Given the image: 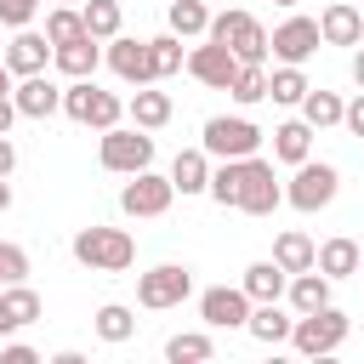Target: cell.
<instances>
[{"label":"cell","instance_id":"cell-1","mask_svg":"<svg viewBox=\"0 0 364 364\" xmlns=\"http://www.w3.org/2000/svg\"><path fill=\"white\" fill-rule=\"evenodd\" d=\"M74 262L91 267V273H125L136 262V239L125 228H97L91 222V228L74 233Z\"/></svg>","mask_w":364,"mask_h":364},{"label":"cell","instance_id":"cell-2","mask_svg":"<svg viewBox=\"0 0 364 364\" xmlns=\"http://www.w3.org/2000/svg\"><path fill=\"white\" fill-rule=\"evenodd\" d=\"M347 330H353V318H347L336 301H324V307H313V313H296L290 347L307 353V358H324V353H336V347L347 341Z\"/></svg>","mask_w":364,"mask_h":364},{"label":"cell","instance_id":"cell-3","mask_svg":"<svg viewBox=\"0 0 364 364\" xmlns=\"http://www.w3.org/2000/svg\"><path fill=\"white\" fill-rule=\"evenodd\" d=\"M205 40H222L239 63H267V28L250 11H222L205 23Z\"/></svg>","mask_w":364,"mask_h":364},{"label":"cell","instance_id":"cell-4","mask_svg":"<svg viewBox=\"0 0 364 364\" xmlns=\"http://www.w3.org/2000/svg\"><path fill=\"white\" fill-rule=\"evenodd\" d=\"M63 114H68V119H80V125L108 131V125H119L125 102H119L114 91H102L97 80H68V85H63Z\"/></svg>","mask_w":364,"mask_h":364},{"label":"cell","instance_id":"cell-5","mask_svg":"<svg viewBox=\"0 0 364 364\" xmlns=\"http://www.w3.org/2000/svg\"><path fill=\"white\" fill-rule=\"evenodd\" d=\"M97 159H102V171H119V176H131V171H148L154 165V136L142 131V125H108L102 131V142H97Z\"/></svg>","mask_w":364,"mask_h":364},{"label":"cell","instance_id":"cell-6","mask_svg":"<svg viewBox=\"0 0 364 364\" xmlns=\"http://www.w3.org/2000/svg\"><path fill=\"white\" fill-rule=\"evenodd\" d=\"M199 148L205 154H216V159H250L256 148H262V131L245 119V114H216V119H205V136H199Z\"/></svg>","mask_w":364,"mask_h":364},{"label":"cell","instance_id":"cell-7","mask_svg":"<svg viewBox=\"0 0 364 364\" xmlns=\"http://www.w3.org/2000/svg\"><path fill=\"white\" fill-rule=\"evenodd\" d=\"M279 205H284V188H279L273 165L250 154V159L239 165V205H233V210H245V216H273Z\"/></svg>","mask_w":364,"mask_h":364},{"label":"cell","instance_id":"cell-8","mask_svg":"<svg viewBox=\"0 0 364 364\" xmlns=\"http://www.w3.org/2000/svg\"><path fill=\"white\" fill-rule=\"evenodd\" d=\"M336 188H341V176H336V165H313V159H301L296 165V176L284 182V205H296V210H324L330 199H336Z\"/></svg>","mask_w":364,"mask_h":364},{"label":"cell","instance_id":"cell-9","mask_svg":"<svg viewBox=\"0 0 364 364\" xmlns=\"http://www.w3.org/2000/svg\"><path fill=\"white\" fill-rule=\"evenodd\" d=\"M171 199H176L171 176H159L154 165H148V171H131V182L119 188V210H125V216H165Z\"/></svg>","mask_w":364,"mask_h":364},{"label":"cell","instance_id":"cell-10","mask_svg":"<svg viewBox=\"0 0 364 364\" xmlns=\"http://www.w3.org/2000/svg\"><path fill=\"white\" fill-rule=\"evenodd\" d=\"M188 290H193V273L182 267V262H159V267H148L142 279H136V301L142 307H182L188 301Z\"/></svg>","mask_w":364,"mask_h":364},{"label":"cell","instance_id":"cell-11","mask_svg":"<svg viewBox=\"0 0 364 364\" xmlns=\"http://www.w3.org/2000/svg\"><path fill=\"white\" fill-rule=\"evenodd\" d=\"M324 40H318V17H290V23H279L273 34H267V51L279 57V63H307L313 51H318Z\"/></svg>","mask_w":364,"mask_h":364},{"label":"cell","instance_id":"cell-12","mask_svg":"<svg viewBox=\"0 0 364 364\" xmlns=\"http://www.w3.org/2000/svg\"><path fill=\"white\" fill-rule=\"evenodd\" d=\"M199 85H210V91H228V80L239 74V57L222 46V40H205V46H193L188 51V63H182Z\"/></svg>","mask_w":364,"mask_h":364},{"label":"cell","instance_id":"cell-13","mask_svg":"<svg viewBox=\"0 0 364 364\" xmlns=\"http://www.w3.org/2000/svg\"><path fill=\"white\" fill-rule=\"evenodd\" d=\"M199 318H205L210 330H245V318H250V296H245L239 284H216V290L199 296Z\"/></svg>","mask_w":364,"mask_h":364},{"label":"cell","instance_id":"cell-14","mask_svg":"<svg viewBox=\"0 0 364 364\" xmlns=\"http://www.w3.org/2000/svg\"><path fill=\"white\" fill-rule=\"evenodd\" d=\"M108 68H114L125 85H154V51H148V40L114 34V40H108Z\"/></svg>","mask_w":364,"mask_h":364},{"label":"cell","instance_id":"cell-15","mask_svg":"<svg viewBox=\"0 0 364 364\" xmlns=\"http://www.w3.org/2000/svg\"><path fill=\"white\" fill-rule=\"evenodd\" d=\"M11 102H17L23 119H51V114L63 108V85L46 80V74H23V80L11 85Z\"/></svg>","mask_w":364,"mask_h":364},{"label":"cell","instance_id":"cell-16","mask_svg":"<svg viewBox=\"0 0 364 364\" xmlns=\"http://www.w3.org/2000/svg\"><path fill=\"white\" fill-rule=\"evenodd\" d=\"M318 40H324V46H358V40H364V6L330 0V6L318 11Z\"/></svg>","mask_w":364,"mask_h":364},{"label":"cell","instance_id":"cell-17","mask_svg":"<svg viewBox=\"0 0 364 364\" xmlns=\"http://www.w3.org/2000/svg\"><path fill=\"white\" fill-rule=\"evenodd\" d=\"M0 57H6V68H11L17 80H23V74H46V63H51V40L34 34V28H17L11 46H6Z\"/></svg>","mask_w":364,"mask_h":364},{"label":"cell","instance_id":"cell-18","mask_svg":"<svg viewBox=\"0 0 364 364\" xmlns=\"http://www.w3.org/2000/svg\"><path fill=\"white\" fill-rule=\"evenodd\" d=\"M51 63H57V74H68V80H91L97 63H102V46H97L91 34H80V40H68V46H51Z\"/></svg>","mask_w":364,"mask_h":364},{"label":"cell","instance_id":"cell-19","mask_svg":"<svg viewBox=\"0 0 364 364\" xmlns=\"http://www.w3.org/2000/svg\"><path fill=\"white\" fill-rule=\"evenodd\" d=\"M171 188L176 193H205L210 188V154L205 148H182L171 159Z\"/></svg>","mask_w":364,"mask_h":364},{"label":"cell","instance_id":"cell-20","mask_svg":"<svg viewBox=\"0 0 364 364\" xmlns=\"http://www.w3.org/2000/svg\"><path fill=\"white\" fill-rule=\"evenodd\" d=\"M290 313L279 307V301H250V318H245V330L256 336V341H267V347H279V341H290Z\"/></svg>","mask_w":364,"mask_h":364},{"label":"cell","instance_id":"cell-21","mask_svg":"<svg viewBox=\"0 0 364 364\" xmlns=\"http://www.w3.org/2000/svg\"><path fill=\"white\" fill-rule=\"evenodd\" d=\"M358 262H364L358 239H324L318 256H313V267H318L324 279H347V273H358Z\"/></svg>","mask_w":364,"mask_h":364},{"label":"cell","instance_id":"cell-22","mask_svg":"<svg viewBox=\"0 0 364 364\" xmlns=\"http://www.w3.org/2000/svg\"><path fill=\"white\" fill-rule=\"evenodd\" d=\"M284 284H290V273H284L279 262H250V267H245V279H239V290H245L250 301H279V296H284Z\"/></svg>","mask_w":364,"mask_h":364},{"label":"cell","instance_id":"cell-23","mask_svg":"<svg viewBox=\"0 0 364 364\" xmlns=\"http://www.w3.org/2000/svg\"><path fill=\"white\" fill-rule=\"evenodd\" d=\"M330 284H336V279H324L318 267H301V273H290L284 296H290V307H296V313H313V307H324V301H330Z\"/></svg>","mask_w":364,"mask_h":364},{"label":"cell","instance_id":"cell-24","mask_svg":"<svg viewBox=\"0 0 364 364\" xmlns=\"http://www.w3.org/2000/svg\"><path fill=\"white\" fill-rule=\"evenodd\" d=\"M273 159H284V165L313 159V125H307V119H284V125L273 131Z\"/></svg>","mask_w":364,"mask_h":364},{"label":"cell","instance_id":"cell-25","mask_svg":"<svg viewBox=\"0 0 364 364\" xmlns=\"http://www.w3.org/2000/svg\"><path fill=\"white\" fill-rule=\"evenodd\" d=\"M125 114H131V125L159 131V125L171 119V97H165V91H154V85H136V97L125 102Z\"/></svg>","mask_w":364,"mask_h":364},{"label":"cell","instance_id":"cell-26","mask_svg":"<svg viewBox=\"0 0 364 364\" xmlns=\"http://www.w3.org/2000/svg\"><path fill=\"white\" fill-rule=\"evenodd\" d=\"M313 256H318V245H313L307 233H296V228H284V233L273 239V262H279L284 273H301V267H313Z\"/></svg>","mask_w":364,"mask_h":364},{"label":"cell","instance_id":"cell-27","mask_svg":"<svg viewBox=\"0 0 364 364\" xmlns=\"http://www.w3.org/2000/svg\"><path fill=\"white\" fill-rule=\"evenodd\" d=\"M228 97L245 102V108L262 102V97H267V63H239V74L228 80Z\"/></svg>","mask_w":364,"mask_h":364},{"label":"cell","instance_id":"cell-28","mask_svg":"<svg viewBox=\"0 0 364 364\" xmlns=\"http://www.w3.org/2000/svg\"><path fill=\"white\" fill-rule=\"evenodd\" d=\"M341 108H347V102H341L336 91H313V85H307V97H301V119H307L313 131H324V125H341Z\"/></svg>","mask_w":364,"mask_h":364},{"label":"cell","instance_id":"cell-29","mask_svg":"<svg viewBox=\"0 0 364 364\" xmlns=\"http://www.w3.org/2000/svg\"><path fill=\"white\" fill-rule=\"evenodd\" d=\"M97 336L108 341V347H119V341H131V330H136V318H131V307H119V301H108V307H97Z\"/></svg>","mask_w":364,"mask_h":364},{"label":"cell","instance_id":"cell-30","mask_svg":"<svg viewBox=\"0 0 364 364\" xmlns=\"http://www.w3.org/2000/svg\"><path fill=\"white\" fill-rule=\"evenodd\" d=\"M210 353H216V341H210L205 330H182V336L165 341V358H171V364H199V358H210Z\"/></svg>","mask_w":364,"mask_h":364},{"label":"cell","instance_id":"cell-31","mask_svg":"<svg viewBox=\"0 0 364 364\" xmlns=\"http://www.w3.org/2000/svg\"><path fill=\"white\" fill-rule=\"evenodd\" d=\"M80 17H85V34L91 40H114L119 34V0H85Z\"/></svg>","mask_w":364,"mask_h":364},{"label":"cell","instance_id":"cell-32","mask_svg":"<svg viewBox=\"0 0 364 364\" xmlns=\"http://www.w3.org/2000/svg\"><path fill=\"white\" fill-rule=\"evenodd\" d=\"M165 23H171V34H182V40H193V34H205V23H210V11H205V0H171V11H165Z\"/></svg>","mask_w":364,"mask_h":364},{"label":"cell","instance_id":"cell-33","mask_svg":"<svg viewBox=\"0 0 364 364\" xmlns=\"http://www.w3.org/2000/svg\"><path fill=\"white\" fill-rule=\"evenodd\" d=\"M148 51H154V80H171V74H182V63H188L182 34H159V40H148Z\"/></svg>","mask_w":364,"mask_h":364},{"label":"cell","instance_id":"cell-34","mask_svg":"<svg viewBox=\"0 0 364 364\" xmlns=\"http://www.w3.org/2000/svg\"><path fill=\"white\" fill-rule=\"evenodd\" d=\"M267 97H273V102H284V108H290V102H301V97H307V74H301L296 63L273 68V74H267Z\"/></svg>","mask_w":364,"mask_h":364},{"label":"cell","instance_id":"cell-35","mask_svg":"<svg viewBox=\"0 0 364 364\" xmlns=\"http://www.w3.org/2000/svg\"><path fill=\"white\" fill-rule=\"evenodd\" d=\"M80 34H85V17H80L74 6H57V11L46 17V40H51V46H68V40H80Z\"/></svg>","mask_w":364,"mask_h":364},{"label":"cell","instance_id":"cell-36","mask_svg":"<svg viewBox=\"0 0 364 364\" xmlns=\"http://www.w3.org/2000/svg\"><path fill=\"white\" fill-rule=\"evenodd\" d=\"M239 165H245V159H222V165L210 171V188H205V193H210L216 205H239Z\"/></svg>","mask_w":364,"mask_h":364},{"label":"cell","instance_id":"cell-37","mask_svg":"<svg viewBox=\"0 0 364 364\" xmlns=\"http://www.w3.org/2000/svg\"><path fill=\"white\" fill-rule=\"evenodd\" d=\"M0 301L11 307V318H17V330H23V324H34V318L46 313V307H40V296H34L28 284H6V290H0Z\"/></svg>","mask_w":364,"mask_h":364},{"label":"cell","instance_id":"cell-38","mask_svg":"<svg viewBox=\"0 0 364 364\" xmlns=\"http://www.w3.org/2000/svg\"><path fill=\"white\" fill-rule=\"evenodd\" d=\"M28 279V250L23 245H0V284H23Z\"/></svg>","mask_w":364,"mask_h":364},{"label":"cell","instance_id":"cell-39","mask_svg":"<svg viewBox=\"0 0 364 364\" xmlns=\"http://www.w3.org/2000/svg\"><path fill=\"white\" fill-rule=\"evenodd\" d=\"M34 11H40V0H0V23L6 28H28Z\"/></svg>","mask_w":364,"mask_h":364},{"label":"cell","instance_id":"cell-40","mask_svg":"<svg viewBox=\"0 0 364 364\" xmlns=\"http://www.w3.org/2000/svg\"><path fill=\"white\" fill-rule=\"evenodd\" d=\"M0 364H40V353H34L28 341H6V347H0Z\"/></svg>","mask_w":364,"mask_h":364},{"label":"cell","instance_id":"cell-41","mask_svg":"<svg viewBox=\"0 0 364 364\" xmlns=\"http://www.w3.org/2000/svg\"><path fill=\"white\" fill-rule=\"evenodd\" d=\"M341 125H347L353 136H364V91H358V97H353V102L341 108Z\"/></svg>","mask_w":364,"mask_h":364},{"label":"cell","instance_id":"cell-42","mask_svg":"<svg viewBox=\"0 0 364 364\" xmlns=\"http://www.w3.org/2000/svg\"><path fill=\"white\" fill-rule=\"evenodd\" d=\"M17 171V148H11V136H0V176H11Z\"/></svg>","mask_w":364,"mask_h":364},{"label":"cell","instance_id":"cell-43","mask_svg":"<svg viewBox=\"0 0 364 364\" xmlns=\"http://www.w3.org/2000/svg\"><path fill=\"white\" fill-rule=\"evenodd\" d=\"M11 119H17V102H11V91H6V97H0V136L11 131Z\"/></svg>","mask_w":364,"mask_h":364},{"label":"cell","instance_id":"cell-44","mask_svg":"<svg viewBox=\"0 0 364 364\" xmlns=\"http://www.w3.org/2000/svg\"><path fill=\"white\" fill-rule=\"evenodd\" d=\"M0 336H17V318H11V307L0 301Z\"/></svg>","mask_w":364,"mask_h":364},{"label":"cell","instance_id":"cell-45","mask_svg":"<svg viewBox=\"0 0 364 364\" xmlns=\"http://www.w3.org/2000/svg\"><path fill=\"white\" fill-rule=\"evenodd\" d=\"M353 80H358V91H364V46L353 51Z\"/></svg>","mask_w":364,"mask_h":364},{"label":"cell","instance_id":"cell-46","mask_svg":"<svg viewBox=\"0 0 364 364\" xmlns=\"http://www.w3.org/2000/svg\"><path fill=\"white\" fill-rule=\"evenodd\" d=\"M0 210H11V182L0 176Z\"/></svg>","mask_w":364,"mask_h":364},{"label":"cell","instance_id":"cell-47","mask_svg":"<svg viewBox=\"0 0 364 364\" xmlns=\"http://www.w3.org/2000/svg\"><path fill=\"white\" fill-rule=\"evenodd\" d=\"M11 91V68H6V57H0V97Z\"/></svg>","mask_w":364,"mask_h":364},{"label":"cell","instance_id":"cell-48","mask_svg":"<svg viewBox=\"0 0 364 364\" xmlns=\"http://www.w3.org/2000/svg\"><path fill=\"white\" fill-rule=\"evenodd\" d=\"M279 6H296V0H279Z\"/></svg>","mask_w":364,"mask_h":364},{"label":"cell","instance_id":"cell-49","mask_svg":"<svg viewBox=\"0 0 364 364\" xmlns=\"http://www.w3.org/2000/svg\"><path fill=\"white\" fill-rule=\"evenodd\" d=\"M353 6H364V0H353Z\"/></svg>","mask_w":364,"mask_h":364},{"label":"cell","instance_id":"cell-50","mask_svg":"<svg viewBox=\"0 0 364 364\" xmlns=\"http://www.w3.org/2000/svg\"><path fill=\"white\" fill-rule=\"evenodd\" d=\"M358 267H364V262H358Z\"/></svg>","mask_w":364,"mask_h":364},{"label":"cell","instance_id":"cell-51","mask_svg":"<svg viewBox=\"0 0 364 364\" xmlns=\"http://www.w3.org/2000/svg\"><path fill=\"white\" fill-rule=\"evenodd\" d=\"M63 6H68V0H63Z\"/></svg>","mask_w":364,"mask_h":364}]
</instances>
